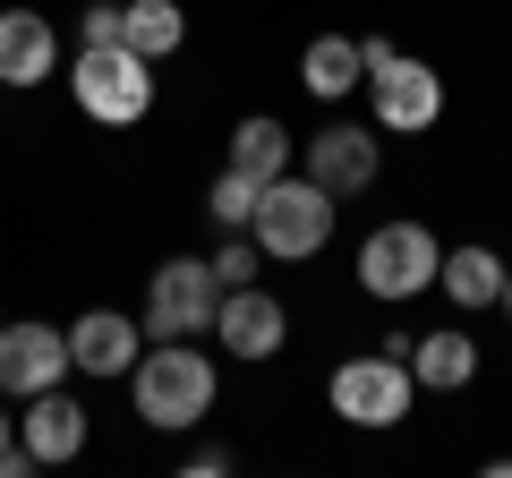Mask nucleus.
<instances>
[{
	"instance_id": "nucleus-19",
	"label": "nucleus",
	"mask_w": 512,
	"mask_h": 478,
	"mask_svg": "<svg viewBox=\"0 0 512 478\" xmlns=\"http://www.w3.org/2000/svg\"><path fill=\"white\" fill-rule=\"evenodd\" d=\"M256 188H265V180H248V171L222 163V180H214V197H205V214H214L222 231H248V222H256Z\"/></svg>"
},
{
	"instance_id": "nucleus-3",
	"label": "nucleus",
	"mask_w": 512,
	"mask_h": 478,
	"mask_svg": "<svg viewBox=\"0 0 512 478\" xmlns=\"http://www.w3.org/2000/svg\"><path fill=\"white\" fill-rule=\"evenodd\" d=\"M325 393H333V419H350V427H402L410 419V393H419V376H410V342L393 333L384 350L342 359Z\"/></svg>"
},
{
	"instance_id": "nucleus-7",
	"label": "nucleus",
	"mask_w": 512,
	"mask_h": 478,
	"mask_svg": "<svg viewBox=\"0 0 512 478\" xmlns=\"http://www.w3.org/2000/svg\"><path fill=\"white\" fill-rule=\"evenodd\" d=\"M214 316H222V274H214V257H171V265H154V282H146V333H154V342H205Z\"/></svg>"
},
{
	"instance_id": "nucleus-10",
	"label": "nucleus",
	"mask_w": 512,
	"mask_h": 478,
	"mask_svg": "<svg viewBox=\"0 0 512 478\" xmlns=\"http://www.w3.org/2000/svg\"><path fill=\"white\" fill-rule=\"evenodd\" d=\"M77 359H69V333H52V325H0V393H52L60 376H69Z\"/></svg>"
},
{
	"instance_id": "nucleus-16",
	"label": "nucleus",
	"mask_w": 512,
	"mask_h": 478,
	"mask_svg": "<svg viewBox=\"0 0 512 478\" xmlns=\"http://www.w3.org/2000/svg\"><path fill=\"white\" fill-rule=\"evenodd\" d=\"M410 376H419V393H461L478 376V342L461 325L427 333V342H410Z\"/></svg>"
},
{
	"instance_id": "nucleus-23",
	"label": "nucleus",
	"mask_w": 512,
	"mask_h": 478,
	"mask_svg": "<svg viewBox=\"0 0 512 478\" xmlns=\"http://www.w3.org/2000/svg\"><path fill=\"white\" fill-rule=\"evenodd\" d=\"M188 470H197V478H222V470H231V453H222V444H205V453H188Z\"/></svg>"
},
{
	"instance_id": "nucleus-15",
	"label": "nucleus",
	"mask_w": 512,
	"mask_h": 478,
	"mask_svg": "<svg viewBox=\"0 0 512 478\" xmlns=\"http://www.w3.org/2000/svg\"><path fill=\"white\" fill-rule=\"evenodd\" d=\"M299 86H308L316 103H342V94H359V86H367V52H359V35H316L308 52H299Z\"/></svg>"
},
{
	"instance_id": "nucleus-24",
	"label": "nucleus",
	"mask_w": 512,
	"mask_h": 478,
	"mask_svg": "<svg viewBox=\"0 0 512 478\" xmlns=\"http://www.w3.org/2000/svg\"><path fill=\"white\" fill-rule=\"evenodd\" d=\"M495 308H504V316H512V265H504V299H495Z\"/></svg>"
},
{
	"instance_id": "nucleus-13",
	"label": "nucleus",
	"mask_w": 512,
	"mask_h": 478,
	"mask_svg": "<svg viewBox=\"0 0 512 478\" xmlns=\"http://www.w3.org/2000/svg\"><path fill=\"white\" fill-rule=\"evenodd\" d=\"M69 359L86 376H128V368H137V325H128L120 308H86L69 325Z\"/></svg>"
},
{
	"instance_id": "nucleus-12",
	"label": "nucleus",
	"mask_w": 512,
	"mask_h": 478,
	"mask_svg": "<svg viewBox=\"0 0 512 478\" xmlns=\"http://www.w3.org/2000/svg\"><path fill=\"white\" fill-rule=\"evenodd\" d=\"M60 69V35L43 9H0V86H43Z\"/></svg>"
},
{
	"instance_id": "nucleus-5",
	"label": "nucleus",
	"mask_w": 512,
	"mask_h": 478,
	"mask_svg": "<svg viewBox=\"0 0 512 478\" xmlns=\"http://www.w3.org/2000/svg\"><path fill=\"white\" fill-rule=\"evenodd\" d=\"M436 265H444V248H436L427 222H376V231L359 239V291L384 299V308L436 291Z\"/></svg>"
},
{
	"instance_id": "nucleus-6",
	"label": "nucleus",
	"mask_w": 512,
	"mask_h": 478,
	"mask_svg": "<svg viewBox=\"0 0 512 478\" xmlns=\"http://www.w3.org/2000/svg\"><path fill=\"white\" fill-rule=\"evenodd\" d=\"M359 52H367V103H376V129H393V137L436 129V120H444V77L427 69V60L376 43V35H367Z\"/></svg>"
},
{
	"instance_id": "nucleus-22",
	"label": "nucleus",
	"mask_w": 512,
	"mask_h": 478,
	"mask_svg": "<svg viewBox=\"0 0 512 478\" xmlns=\"http://www.w3.org/2000/svg\"><path fill=\"white\" fill-rule=\"evenodd\" d=\"M26 470H35V461H26V444H18V419L0 410V478H26Z\"/></svg>"
},
{
	"instance_id": "nucleus-4",
	"label": "nucleus",
	"mask_w": 512,
	"mask_h": 478,
	"mask_svg": "<svg viewBox=\"0 0 512 478\" xmlns=\"http://www.w3.org/2000/svg\"><path fill=\"white\" fill-rule=\"evenodd\" d=\"M333 205H342V197H325L308 171H282V180L256 188V222H248V231H256L265 257L299 265V257H316V248L333 239Z\"/></svg>"
},
{
	"instance_id": "nucleus-1",
	"label": "nucleus",
	"mask_w": 512,
	"mask_h": 478,
	"mask_svg": "<svg viewBox=\"0 0 512 478\" xmlns=\"http://www.w3.org/2000/svg\"><path fill=\"white\" fill-rule=\"evenodd\" d=\"M128 393H137V419L180 436L214 410V359L197 342H163V350H137V368H128Z\"/></svg>"
},
{
	"instance_id": "nucleus-18",
	"label": "nucleus",
	"mask_w": 512,
	"mask_h": 478,
	"mask_svg": "<svg viewBox=\"0 0 512 478\" xmlns=\"http://www.w3.org/2000/svg\"><path fill=\"white\" fill-rule=\"evenodd\" d=\"M291 129H282L274 111H256V120H239L231 129V171H248V180H282L291 171Z\"/></svg>"
},
{
	"instance_id": "nucleus-20",
	"label": "nucleus",
	"mask_w": 512,
	"mask_h": 478,
	"mask_svg": "<svg viewBox=\"0 0 512 478\" xmlns=\"http://www.w3.org/2000/svg\"><path fill=\"white\" fill-rule=\"evenodd\" d=\"M214 274H222V291H239V282H256V231H231V239H222Z\"/></svg>"
},
{
	"instance_id": "nucleus-21",
	"label": "nucleus",
	"mask_w": 512,
	"mask_h": 478,
	"mask_svg": "<svg viewBox=\"0 0 512 478\" xmlns=\"http://www.w3.org/2000/svg\"><path fill=\"white\" fill-rule=\"evenodd\" d=\"M77 35L86 43H120V0H94L86 18H77Z\"/></svg>"
},
{
	"instance_id": "nucleus-9",
	"label": "nucleus",
	"mask_w": 512,
	"mask_h": 478,
	"mask_svg": "<svg viewBox=\"0 0 512 478\" xmlns=\"http://www.w3.org/2000/svg\"><path fill=\"white\" fill-rule=\"evenodd\" d=\"M376 163H384V146H376V129H359V120H333L325 137L299 146V171H308L325 197H359V188H376Z\"/></svg>"
},
{
	"instance_id": "nucleus-17",
	"label": "nucleus",
	"mask_w": 512,
	"mask_h": 478,
	"mask_svg": "<svg viewBox=\"0 0 512 478\" xmlns=\"http://www.w3.org/2000/svg\"><path fill=\"white\" fill-rule=\"evenodd\" d=\"M120 43H128V52H146V60H171L188 43V9H180V0H128V9H120Z\"/></svg>"
},
{
	"instance_id": "nucleus-14",
	"label": "nucleus",
	"mask_w": 512,
	"mask_h": 478,
	"mask_svg": "<svg viewBox=\"0 0 512 478\" xmlns=\"http://www.w3.org/2000/svg\"><path fill=\"white\" fill-rule=\"evenodd\" d=\"M436 291L453 299L461 316H470V308H495V299H504V257H495V248H478V239H461V248H444Z\"/></svg>"
},
{
	"instance_id": "nucleus-11",
	"label": "nucleus",
	"mask_w": 512,
	"mask_h": 478,
	"mask_svg": "<svg viewBox=\"0 0 512 478\" xmlns=\"http://www.w3.org/2000/svg\"><path fill=\"white\" fill-rule=\"evenodd\" d=\"M18 444H26V461L35 470H60V461H77L86 453V402H69V393H26V410H18Z\"/></svg>"
},
{
	"instance_id": "nucleus-8",
	"label": "nucleus",
	"mask_w": 512,
	"mask_h": 478,
	"mask_svg": "<svg viewBox=\"0 0 512 478\" xmlns=\"http://www.w3.org/2000/svg\"><path fill=\"white\" fill-rule=\"evenodd\" d=\"M214 342L231 350V359H248V368H265V359H282V342H291V316H282V299L265 291V282H239V291H222Z\"/></svg>"
},
{
	"instance_id": "nucleus-2",
	"label": "nucleus",
	"mask_w": 512,
	"mask_h": 478,
	"mask_svg": "<svg viewBox=\"0 0 512 478\" xmlns=\"http://www.w3.org/2000/svg\"><path fill=\"white\" fill-rule=\"evenodd\" d=\"M69 94H77L86 120H103V129H137L154 111V60L128 52V43H77Z\"/></svg>"
}]
</instances>
